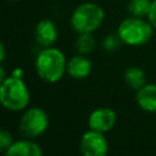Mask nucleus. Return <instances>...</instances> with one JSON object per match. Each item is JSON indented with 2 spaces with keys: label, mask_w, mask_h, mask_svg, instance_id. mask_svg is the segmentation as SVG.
<instances>
[{
  "label": "nucleus",
  "mask_w": 156,
  "mask_h": 156,
  "mask_svg": "<svg viewBox=\"0 0 156 156\" xmlns=\"http://www.w3.org/2000/svg\"><path fill=\"white\" fill-rule=\"evenodd\" d=\"M123 78H124V82L129 85V88H132L135 91L146 84V77H145L144 71L136 66L128 67L124 71Z\"/></svg>",
  "instance_id": "f8f14e48"
},
{
  "label": "nucleus",
  "mask_w": 156,
  "mask_h": 156,
  "mask_svg": "<svg viewBox=\"0 0 156 156\" xmlns=\"http://www.w3.org/2000/svg\"><path fill=\"white\" fill-rule=\"evenodd\" d=\"M4 60H5V46L4 44H1L0 45V61L4 62Z\"/></svg>",
  "instance_id": "6ab92c4d"
},
{
  "label": "nucleus",
  "mask_w": 156,
  "mask_h": 156,
  "mask_svg": "<svg viewBox=\"0 0 156 156\" xmlns=\"http://www.w3.org/2000/svg\"><path fill=\"white\" fill-rule=\"evenodd\" d=\"M91 62L82 54L72 56L67 61V69L66 73L73 79H84L91 72Z\"/></svg>",
  "instance_id": "1a4fd4ad"
},
{
  "label": "nucleus",
  "mask_w": 156,
  "mask_h": 156,
  "mask_svg": "<svg viewBox=\"0 0 156 156\" xmlns=\"http://www.w3.org/2000/svg\"><path fill=\"white\" fill-rule=\"evenodd\" d=\"M152 32L154 27L149 21L133 16L124 18L117 28V34L122 43L129 46H141L146 44L151 39Z\"/></svg>",
  "instance_id": "20e7f679"
},
{
  "label": "nucleus",
  "mask_w": 156,
  "mask_h": 156,
  "mask_svg": "<svg viewBox=\"0 0 156 156\" xmlns=\"http://www.w3.org/2000/svg\"><path fill=\"white\" fill-rule=\"evenodd\" d=\"M2 156H43L41 147L32 139L13 141L12 145L2 152Z\"/></svg>",
  "instance_id": "9d476101"
},
{
  "label": "nucleus",
  "mask_w": 156,
  "mask_h": 156,
  "mask_svg": "<svg viewBox=\"0 0 156 156\" xmlns=\"http://www.w3.org/2000/svg\"><path fill=\"white\" fill-rule=\"evenodd\" d=\"M123 44L121 38L118 37V34H108L107 37L104 38L102 40V48L106 50V51H115L119 48V45Z\"/></svg>",
  "instance_id": "2eb2a0df"
},
{
  "label": "nucleus",
  "mask_w": 156,
  "mask_h": 156,
  "mask_svg": "<svg viewBox=\"0 0 156 156\" xmlns=\"http://www.w3.org/2000/svg\"><path fill=\"white\" fill-rule=\"evenodd\" d=\"M117 122L116 112L110 107H98L93 110L88 117L89 129L106 133L111 130Z\"/></svg>",
  "instance_id": "0eeeda50"
},
{
  "label": "nucleus",
  "mask_w": 156,
  "mask_h": 156,
  "mask_svg": "<svg viewBox=\"0 0 156 156\" xmlns=\"http://www.w3.org/2000/svg\"><path fill=\"white\" fill-rule=\"evenodd\" d=\"M30 94L23 82V78L9 76L0 83V102L4 108L11 112H18L27 108Z\"/></svg>",
  "instance_id": "f03ea898"
},
{
  "label": "nucleus",
  "mask_w": 156,
  "mask_h": 156,
  "mask_svg": "<svg viewBox=\"0 0 156 156\" xmlns=\"http://www.w3.org/2000/svg\"><path fill=\"white\" fill-rule=\"evenodd\" d=\"M79 150L82 156H107L108 143L104 133L89 129L80 138Z\"/></svg>",
  "instance_id": "423d86ee"
},
{
  "label": "nucleus",
  "mask_w": 156,
  "mask_h": 156,
  "mask_svg": "<svg viewBox=\"0 0 156 156\" xmlns=\"http://www.w3.org/2000/svg\"><path fill=\"white\" fill-rule=\"evenodd\" d=\"M35 41L43 48H50L57 39V28L51 20H41L34 28Z\"/></svg>",
  "instance_id": "6e6552de"
},
{
  "label": "nucleus",
  "mask_w": 156,
  "mask_h": 156,
  "mask_svg": "<svg viewBox=\"0 0 156 156\" xmlns=\"http://www.w3.org/2000/svg\"><path fill=\"white\" fill-rule=\"evenodd\" d=\"M18 127L24 138L33 140L46 132L49 127V117L40 107H29L22 113Z\"/></svg>",
  "instance_id": "39448f33"
},
{
  "label": "nucleus",
  "mask_w": 156,
  "mask_h": 156,
  "mask_svg": "<svg viewBox=\"0 0 156 156\" xmlns=\"http://www.w3.org/2000/svg\"><path fill=\"white\" fill-rule=\"evenodd\" d=\"M105 18L104 10L95 2H83L78 5L71 15V27L78 33H93L96 30Z\"/></svg>",
  "instance_id": "7ed1b4c3"
},
{
  "label": "nucleus",
  "mask_w": 156,
  "mask_h": 156,
  "mask_svg": "<svg viewBox=\"0 0 156 156\" xmlns=\"http://www.w3.org/2000/svg\"><path fill=\"white\" fill-rule=\"evenodd\" d=\"M152 0H129L127 4V10L130 16L145 18L149 16Z\"/></svg>",
  "instance_id": "ddd939ff"
},
{
  "label": "nucleus",
  "mask_w": 156,
  "mask_h": 156,
  "mask_svg": "<svg viewBox=\"0 0 156 156\" xmlns=\"http://www.w3.org/2000/svg\"><path fill=\"white\" fill-rule=\"evenodd\" d=\"M135 100L138 106L149 113L156 112V84L146 83L139 90H136Z\"/></svg>",
  "instance_id": "9b49d317"
},
{
  "label": "nucleus",
  "mask_w": 156,
  "mask_h": 156,
  "mask_svg": "<svg viewBox=\"0 0 156 156\" xmlns=\"http://www.w3.org/2000/svg\"><path fill=\"white\" fill-rule=\"evenodd\" d=\"M6 78H7V77L5 76V69H4V66H1V67H0V83H1V82H4Z\"/></svg>",
  "instance_id": "aec40b11"
},
{
  "label": "nucleus",
  "mask_w": 156,
  "mask_h": 156,
  "mask_svg": "<svg viewBox=\"0 0 156 156\" xmlns=\"http://www.w3.org/2000/svg\"><path fill=\"white\" fill-rule=\"evenodd\" d=\"M95 48V39L91 33H82L78 34L76 39V50L82 55L90 54Z\"/></svg>",
  "instance_id": "4468645a"
},
{
  "label": "nucleus",
  "mask_w": 156,
  "mask_h": 156,
  "mask_svg": "<svg viewBox=\"0 0 156 156\" xmlns=\"http://www.w3.org/2000/svg\"><path fill=\"white\" fill-rule=\"evenodd\" d=\"M35 72L38 77L49 84L61 80L67 69V61L61 50L50 46L44 48L35 57L34 62Z\"/></svg>",
  "instance_id": "f257e3e1"
},
{
  "label": "nucleus",
  "mask_w": 156,
  "mask_h": 156,
  "mask_svg": "<svg viewBox=\"0 0 156 156\" xmlns=\"http://www.w3.org/2000/svg\"><path fill=\"white\" fill-rule=\"evenodd\" d=\"M12 143H13L12 134L7 129L2 128L0 130V151L1 152H5L12 145Z\"/></svg>",
  "instance_id": "dca6fc26"
},
{
  "label": "nucleus",
  "mask_w": 156,
  "mask_h": 156,
  "mask_svg": "<svg viewBox=\"0 0 156 156\" xmlns=\"http://www.w3.org/2000/svg\"><path fill=\"white\" fill-rule=\"evenodd\" d=\"M11 76H12V77H16V78H23V69L20 68V67H16V68L11 72Z\"/></svg>",
  "instance_id": "a211bd4d"
},
{
  "label": "nucleus",
  "mask_w": 156,
  "mask_h": 156,
  "mask_svg": "<svg viewBox=\"0 0 156 156\" xmlns=\"http://www.w3.org/2000/svg\"><path fill=\"white\" fill-rule=\"evenodd\" d=\"M147 20L151 23V26L154 28H156V0H152V5H151V9H150Z\"/></svg>",
  "instance_id": "f3484780"
},
{
  "label": "nucleus",
  "mask_w": 156,
  "mask_h": 156,
  "mask_svg": "<svg viewBox=\"0 0 156 156\" xmlns=\"http://www.w3.org/2000/svg\"><path fill=\"white\" fill-rule=\"evenodd\" d=\"M9 1H20V0H9Z\"/></svg>",
  "instance_id": "412c9836"
}]
</instances>
